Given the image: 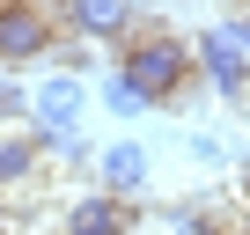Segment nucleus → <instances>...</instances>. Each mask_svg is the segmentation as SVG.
I'll use <instances>...</instances> for the list:
<instances>
[{
	"label": "nucleus",
	"instance_id": "1",
	"mask_svg": "<svg viewBox=\"0 0 250 235\" xmlns=\"http://www.w3.org/2000/svg\"><path fill=\"white\" fill-rule=\"evenodd\" d=\"M110 66H125L140 88H147V103L155 110H169V103H199V96H213L206 81H199V59H191V37H177V30H162L147 8L133 15V30H125V44L110 52Z\"/></svg>",
	"mask_w": 250,
	"mask_h": 235
},
{
	"label": "nucleus",
	"instance_id": "2",
	"mask_svg": "<svg viewBox=\"0 0 250 235\" xmlns=\"http://www.w3.org/2000/svg\"><path fill=\"white\" fill-rule=\"evenodd\" d=\"M191 59H199V81H206L221 103H235V96L250 88V44H243L228 22L199 30V37H191Z\"/></svg>",
	"mask_w": 250,
	"mask_h": 235
},
{
	"label": "nucleus",
	"instance_id": "3",
	"mask_svg": "<svg viewBox=\"0 0 250 235\" xmlns=\"http://www.w3.org/2000/svg\"><path fill=\"white\" fill-rule=\"evenodd\" d=\"M52 44H59V22L37 8V0H0V66H37V59H52Z\"/></svg>",
	"mask_w": 250,
	"mask_h": 235
},
{
	"label": "nucleus",
	"instance_id": "4",
	"mask_svg": "<svg viewBox=\"0 0 250 235\" xmlns=\"http://www.w3.org/2000/svg\"><path fill=\"white\" fill-rule=\"evenodd\" d=\"M140 228V198H118V191H81V198H66V213H59V235H133Z\"/></svg>",
	"mask_w": 250,
	"mask_h": 235
},
{
	"label": "nucleus",
	"instance_id": "5",
	"mask_svg": "<svg viewBox=\"0 0 250 235\" xmlns=\"http://www.w3.org/2000/svg\"><path fill=\"white\" fill-rule=\"evenodd\" d=\"M81 110H88L81 74H59V66H52V81L30 88V118H37V133H44V140H52V133H74V125H81Z\"/></svg>",
	"mask_w": 250,
	"mask_h": 235
},
{
	"label": "nucleus",
	"instance_id": "6",
	"mask_svg": "<svg viewBox=\"0 0 250 235\" xmlns=\"http://www.w3.org/2000/svg\"><path fill=\"white\" fill-rule=\"evenodd\" d=\"M147 169H155V162H147L140 140H110V147L96 155V184L118 191V198H140V191H147Z\"/></svg>",
	"mask_w": 250,
	"mask_h": 235
},
{
	"label": "nucleus",
	"instance_id": "7",
	"mask_svg": "<svg viewBox=\"0 0 250 235\" xmlns=\"http://www.w3.org/2000/svg\"><path fill=\"white\" fill-rule=\"evenodd\" d=\"M44 133H0V198H15V191H30L37 184V169H44Z\"/></svg>",
	"mask_w": 250,
	"mask_h": 235
},
{
	"label": "nucleus",
	"instance_id": "8",
	"mask_svg": "<svg viewBox=\"0 0 250 235\" xmlns=\"http://www.w3.org/2000/svg\"><path fill=\"white\" fill-rule=\"evenodd\" d=\"M103 110H110V118H140V110H155V103H147V88L125 74V66H110V81H103Z\"/></svg>",
	"mask_w": 250,
	"mask_h": 235
},
{
	"label": "nucleus",
	"instance_id": "9",
	"mask_svg": "<svg viewBox=\"0 0 250 235\" xmlns=\"http://www.w3.org/2000/svg\"><path fill=\"white\" fill-rule=\"evenodd\" d=\"M44 66H59V74H96V66H103V44H96V37H66V30H59V44H52V59H44Z\"/></svg>",
	"mask_w": 250,
	"mask_h": 235
},
{
	"label": "nucleus",
	"instance_id": "10",
	"mask_svg": "<svg viewBox=\"0 0 250 235\" xmlns=\"http://www.w3.org/2000/svg\"><path fill=\"white\" fill-rule=\"evenodd\" d=\"M15 118H30V88H15L8 66H0V125H15Z\"/></svg>",
	"mask_w": 250,
	"mask_h": 235
},
{
	"label": "nucleus",
	"instance_id": "11",
	"mask_svg": "<svg viewBox=\"0 0 250 235\" xmlns=\"http://www.w3.org/2000/svg\"><path fill=\"white\" fill-rule=\"evenodd\" d=\"M228 30H235V37L250 44V8H243V15H228Z\"/></svg>",
	"mask_w": 250,
	"mask_h": 235
},
{
	"label": "nucleus",
	"instance_id": "12",
	"mask_svg": "<svg viewBox=\"0 0 250 235\" xmlns=\"http://www.w3.org/2000/svg\"><path fill=\"white\" fill-rule=\"evenodd\" d=\"M235 110H243V118H250V88H243V96H235Z\"/></svg>",
	"mask_w": 250,
	"mask_h": 235
},
{
	"label": "nucleus",
	"instance_id": "13",
	"mask_svg": "<svg viewBox=\"0 0 250 235\" xmlns=\"http://www.w3.org/2000/svg\"><path fill=\"white\" fill-rule=\"evenodd\" d=\"M133 8H155V0H133Z\"/></svg>",
	"mask_w": 250,
	"mask_h": 235
}]
</instances>
